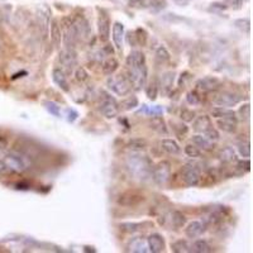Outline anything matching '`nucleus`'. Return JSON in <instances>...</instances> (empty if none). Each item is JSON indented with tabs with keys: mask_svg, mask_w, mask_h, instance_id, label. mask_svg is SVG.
<instances>
[{
	"mask_svg": "<svg viewBox=\"0 0 253 253\" xmlns=\"http://www.w3.org/2000/svg\"><path fill=\"white\" fill-rule=\"evenodd\" d=\"M127 168L129 170L131 175L141 181H146L152 178V161L147 156L131 155L127 158Z\"/></svg>",
	"mask_w": 253,
	"mask_h": 253,
	"instance_id": "nucleus-1",
	"label": "nucleus"
},
{
	"mask_svg": "<svg viewBox=\"0 0 253 253\" xmlns=\"http://www.w3.org/2000/svg\"><path fill=\"white\" fill-rule=\"evenodd\" d=\"M3 162L5 164L9 171L22 174V172L27 171L30 167L32 160L27 157L26 155H23V153H20V152H12V153H8L4 157Z\"/></svg>",
	"mask_w": 253,
	"mask_h": 253,
	"instance_id": "nucleus-2",
	"label": "nucleus"
},
{
	"mask_svg": "<svg viewBox=\"0 0 253 253\" xmlns=\"http://www.w3.org/2000/svg\"><path fill=\"white\" fill-rule=\"evenodd\" d=\"M106 86L112 92H114L115 95L118 96H125L128 95L132 90L131 81H129L128 76L125 75H110L106 80Z\"/></svg>",
	"mask_w": 253,
	"mask_h": 253,
	"instance_id": "nucleus-3",
	"label": "nucleus"
},
{
	"mask_svg": "<svg viewBox=\"0 0 253 253\" xmlns=\"http://www.w3.org/2000/svg\"><path fill=\"white\" fill-rule=\"evenodd\" d=\"M61 30H62V41L66 48H75L79 42V36L76 32L73 16H65L61 20Z\"/></svg>",
	"mask_w": 253,
	"mask_h": 253,
	"instance_id": "nucleus-4",
	"label": "nucleus"
},
{
	"mask_svg": "<svg viewBox=\"0 0 253 253\" xmlns=\"http://www.w3.org/2000/svg\"><path fill=\"white\" fill-rule=\"evenodd\" d=\"M128 79L131 81L132 89H134L135 91H139L146 86L148 79V69L146 65L138 66V67H133L129 69Z\"/></svg>",
	"mask_w": 253,
	"mask_h": 253,
	"instance_id": "nucleus-5",
	"label": "nucleus"
},
{
	"mask_svg": "<svg viewBox=\"0 0 253 253\" xmlns=\"http://www.w3.org/2000/svg\"><path fill=\"white\" fill-rule=\"evenodd\" d=\"M99 110L102 113L106 119H113L115 117H118L119 114V104L117 103L114 98L106 94V92H103L102 96V102L99 104Z\"/></svg>",
	"mask_w": 253,
	"mask_h": 253,
	"instance_id": "nucleus-6",
	"label": "nucleus"
},
{
	"mask_svg": "<svg viewBox=\"0 0 253 253\" xmlns=\"http://www.w3.org/2000/svg\"><path fill=\"white\" fill-rule=\"evenodd\" d=\"M171 178V164L168 161H161L152 168V179L157 185H166Z\"/></svg>",
	"mask_w": 253,
	"mask_h": 253,
	"instance_id": "nucleus-7",
	"label": "nucleus"
},
{
	"mask_svg": "<svg viewBox=\"0 0 253 253\" xmlns=\"http://www.w3.org/2000/svg\"><path fill=\"white\" fill-rule=\"evenodd\" d=\"M98 16V33L99 40L102 42H108L110 38V30H112V22L109 18V14L104 9L99 8Z\"/></svg>",
	"mask_w": 253,
	"mask_h": 253,
	"instance_id": "nucleus-8",
	"label": "nucleus"
},
{
	"mask_svg": "<svg viewBox=\"0 0 253 253\" xmlns=\"http://www.w3.org/2000/svg\"><path fill=\"white\" fill-rule=\"evenodd\" d=\"M59 62L66 73H73L77 66V53L75 48H65L59 53Z\"/></svg>",
	"mask_w": 253,
	"mask_h": 253,
	"instance_id": "nucleus-9",
	"label": "nucleus"
},
{
	"mask_svg": "<svg viewBox=\"0 0 253 253\" xmlns=\"http://www.w3.org/2000/svg\"><path fill=\"white\" fill-rule=\"evenodd\" d=\"M244 96L242 94L234 91H223L217 96L214 103L218 106H224V108H230V106H236L240 102H243Z\"/></svg>",
	"mask_w": 253,
	"mask_h": 253,
	"instance_id": "nucleus-10",
	"label": "nucleus"
},
{
	"mask_svg": "<svg viewBox=\"0 0 253 253\" xmlns=\"http://www.w3.org/2000/svg\"><path fill=\"white\" fill-rule=\"evenodd\" d=\"M181 178L188 186L194 188V186H197L200 184L201 172L199 168L195 167V164H186L181 170Z\"/></svg>",
	"mask_w": 253,
	"mask_h": 253,
	"instance_id": "nucleus-11",
	"label": "nucleus"
},
{
	"mask_svg": "<svg viewBox=\"0 0 253 253\" xmlns=\"http://www.w3.org/2000/svg\"><path fill=\"white\" fill-rule=\"evenodd\" d=\"M51 9L46 5H42L37 9V24L38 28L42 32L43 37L47 36L49 30V24H51Z\"/></svg>",
	"mask_w": 253,
	"mask_h": 253,
	"instance_id": "nucleus-12",
	"label": "nucleus"
},
{
	"mask_svg": "<svg viewBox=\"0 0 253 253\" xmlns=\"http://www.w3.org/2000/svg\"><path fill=\"white\" fill-rule=\"evenodd\" d=\"M145 201V196L137 191H125L118 197V204L125 208L137 207Z\"/></svg>",
	"mask_w": 253,
	"mask_h": 253,
	"instance_id": "nucleus-13",
	"label": "nucleus"
},
{
	"mask_svg": "<svg viewBox=\"0 0 253 253\" xmlns=\"http://www.w3.org/2000/svg\"><path fill=\"white\" fill-rule=\"evenodd\" d=\"M175 80H176V74L174 71H167V73L162 74L160 82H158V89H160L162 95L168 96L171 94L175 85Z\"/></svg>",
	"mask_w": 253,
	"mask_h": 253,
	"instance_id": "nucleus-14",
	"label": "nucleus"
},
{
	"mask_svg": "<svg viewBox=\"0 0 253 253\" xmlns=\"http://www.w3.org/2000/svg\"><path fill=\"white\" fill-rule=\"evenodd\" d=\"M196 90L203 92H210L217 90L221 86V80L215 77V76H207L203 79L196 81Z\"/></svg>",
	"mask_w": 253,
	"mask_h": 253,
	"instance_id": "nucleus-15",
	"label": "nucleus"
},
{
	"mask_svg": "<svg viewBox=\"0 0 253 253\" xmlns=\"http://www.w3.org/2000/svg\"><path fill=\"white\" fill-rule=\"evenodd\" d=\"M146 239H147V246L149 252L161 253L166 248V242H164V238L162 237L161 234L153 233L151 236H148V238H146Z\"/></svg>",
	"mask_w": 253,
	"mask_h": 253,
	"instance_id": "nucleus-16",
	"label": "nucleus"
},
{
	"mask_svg": "<svg viewBox=\"0 0 253 253\" xmlns=\"http://www.w3.org/2000/svg\"><path fill=\"white\" fill-rule=\"evenodd\" d=\"M128 5L135 9H141V8L162 9L166 7V1L164 0H128Z\"/></svg>",
	"mask_w": 253,
	"mask_h": 253,
	"instance_id": "nucleus-17",
	"label": "nucleus"
},
{
	"mask_svg": "<svg viewBox=\"0 0 253 253\" xmlns=\"http://www.w3.org/2000/svg\"><path fill=\"white\" fill-rule=\"evenodd\" d=\"M127 252H132V253H147L149 252L148 251V246H147V239L143 237H134L132 238L131 240L127 244Z\"/></svg>",
	"mask_w": 253,
	"mask_h": 253,
	"instance_id": "nucleus-18",
	"label": "nucleus"
},
{
	"mask_svg": "<svg viewBox=\"0 0 253 253\" xmlns=\"http://www.w3.org/2000/svg\"><path fill=\"white\" fill-rule=\"evenodd\" d=\"M74 24H75L76 32H77V36H79V40H85L88 38L90 34V27L89 22L81 15L73 16Z\"/></svg>",
	"mask_w": 253,
	"mask_h": 253,
	"instance_id": "nucleus-19",
	"label": "nucleus"
},
{
	"mask_svg": "<svg viewBox=\"0 0 253 253\" xmlns=\"http://www.w3.org/2000/svg\"><path fill=\"white\" fill-rule=\"evenodd\" d=\"M112 38L114 46L118 51H123V40H124V24L115 22L112 28Z\"/></svg>",
	"mask_w": 253,
	"mask_h": 253,
	"instance_id": "nucleus-20",
	"label": "nucleus"
},
{
	"mask_svg": "<svg viewBox=\"0 0 253 253\" xmlns=\"http://www.w3.org/2000/svg\"><path fill=\"white\" fill-rule=\"evenodd\" d=\"M207 230V224L204 221H193L188 224V227L185 229V233L189 238H197Z\"/></svg>",
	"mask_w": 253,
	"mask_h": 253,
	"instance_id": "nucleus-21",
	"label": "nucleus"
},
{
	"mask_svg": "<svg viewBox=\"0 0 253 253\" xmlns=\"http://www.w3.org/2000/svg\"><path fill=\"white\" fill-rule=\"evenodd\" d=\"M213 127V123H211V119L209 115H199V117H195L194 122H193V129L197 133L203 134L204 132H207L208 129H210Z\"/></svg>",
	"mask_w": 253,
	"mask_h": 253,
	"instance_id": "nucleus-22",
	"label": "nucleus"
},
{
	"mask_svg": "<svg viewBox=\"0 0 253 253\" xmlns=\"http://www.w3.org/2000/svg\"><path fill=\"white\" fill-rule=\"evenodd\" d=\"M125 63L128 66V69L138 67V66L146 65V56L145 53L139 49H133L125 60Z\"/></svg>",
	"mask_w": 253,
	"mask_h": 253,
	"instance_id": "nucleus-23",
	"label": "nucleus"
},
{
	"mask_svg": "<svg viewBox=\"0 0 253 253\" xmlns=\"http://www.w3.org/2000/svg\"><path fill=\"white\" fill-rule=\"evenodd\" d=\"M49 37H51V42L55 47H59L62 41V30L61 26L57 19H53L49 24Z\"/></svg>",
	"mask_w": 253,
	"mask_h": 253,
	"instance_id": "nucleus-24",
	"label": "nucleus"
},
{
	"mask_svg": "<svg viewBox=\"0 0 253 253\" xmlns=\"http://www.w3.org/2000/svg\"><path fill=\"white\" fill-rule=\"evenodd\" d=\"M217 124L219 129L227 133H234L237 131L238 119L237 117H232V118H218Z\"/></svg>",
	"mask_w": 253,
	"mask_h": 253,
	"instance_id": "nucleus-25",
	"label": "nucleus"
},
{
	"mask_svg": "<svg viewBox=\"0 0 253 253\" xmlns=\"http://www.w3.org/2000/svg\"><path fill=\"white\" fill-rule=\"evenodd\" d=\"M52 80L53 82L59 86L60 89L63 90L65 92L70 91V84L67 81V77L65 75V71L61 69H55L52 71Z\"/></svg>",
	"mask_w": 253,
	"mask_h": 253,
	"instance_id": "nucleus-26",
	"label": "nucleus"
},
{
	"mask_svg": "<svg viewBox=\"0 0 253 253\" xmlns=\"http://www.w3.org/2000/svg\"><path fill=\"white\" fill-rule=\"evenodd\" d=\"M149 127H151V129L157 132L158 134H168L167 125H166V122H164V119L162 118L161 115H160V117H152L151 122H149Z\"/></svg>",
	"mask_w": 253,
	"mask_h": 253,
	"instance_id": "nucleus-27",
	"label": "nucleus"
},
{
	"mask_svg": "<svg viewBox=\"0 0 253 253\" xmlns=\"http://www.w3.org/2000/svg\"><path fill=\"white\" fill-rule=\"evenodd\" d=\"M161 148L164 152H167L168 155H179L181 152L180 145L175 139L164 138L161 141Z\"/></svg>",
	"mask_w": 253,
	"mask_h": 253,
	"instance_id": "nucleus-28",
	"label": "nucleus"
},
{
	"mask_svg": "<svg viewBox=\"0 0 253 253\" xmlns=\"http://www.w3.org/2000/svg\"><path fill=\"white\" fill-rule=\"evenodd\" d=\"M118 69H119V62H118V60L115 59V57H108V59H106L102 65L103 74L106 76L114 75V73Z\"/></svg>",
	"mask_w": 253,
	"mask_h": 253,
	"instance_id": "nucleus-29",
	"label": "nucleus"
},
{
	"mask_svg": "<svg viewBox=\"0 0 253 253\" xmlns=\"http://www.w3.org/2000/svg\"><path fill=\"white\" fill-rule=\"evenodd\" d=\"M147 224H151V223H131V222H128V223H120L119 224V229L122 230V232H124V233H137V232H141L142 229H143V227L145 225H147Z\"/></svg>",
	"mask_w": 253,
	"mask_h": 253,
	"instance_id": "nucleus-30",
	"label": "nucleus"
},
{
	"mask_svg": "<svg viewBox=\"0 0 253 253\" xmlns=\"http://www.w3.org/2000/svg\"><path fill=\"white\" fill-rule=\"evenodd\" d=\"M236 158H237V155L232 147H224L219 151V160L224 164H230V162L236 161Z\"/></svg>",
	"mask_w": 253,
	"mask_h": 253,
	"instance_id": "nucleus-31",
	"label": "nucleus"
},
{
	"mask_svg": "<svg viewBox=\"0 0 253 253\" xmlns=\"http://www.w3.org/2000/svg\"><path fill=\"white\" fill-rule=\"evenodd\" d=\"M213 251V248L210 247V244L208 243L207 240L199 239L195 240L194 243L190 246V252H195V253H209Z\"/></svg>",
	"mask_w": 253,
	"mask_h": 253,
	"instance_id": "nucleus-32",
	"label": "nucleus"
},
{
	"mask_svg": "<svg viewBox=\"0 0 253 253\" xmlns=\"http://www.w3.org/2000/svg\"><path fill=\"white\" fill-rule=\"evenodd\" d=\"M158 92H160V89H158L157 79H153L152 81L146 84V95H147V98L149 100L155 102L158 96Z\"/></svg>",
	"mask_w": 253,
	"mask_h": 253,
	"instance_id": "nucleus-33",
	"label": "nucleus"
},
{
	"mask_svg": "<svg viewBox=\"0 0 253 253\" xmlns=\"http://www.w3.org/2000/svg\"><path fill=\"white\" fill-rule=\"evenodd\" d=\"M211 115L214 118H232L236 117V112L229 108H224V106H217V108L211 109Z\"/></svg>",
	"mask_w": 253,
	"mask_h": 253,
	"instance_id": "nucleus-34",
	"label": "nucleus"
},
{
	"mask_svg": "<svg viewBox=\"0 0 253 253\" xmlns=\"http://www.w3.org/2000/svg\"><path fill=\"white\" fill-rule=\"evenodd\" d=\"M193 143H194L196 147H199L200 149H205V151H210L211 148H213V143L208 141L203 134H195L193 135V138H191Z\"/></svg>",
	"mask_w": 253,
	"mask_h": 253,
	"instance_id": "nucleus-35",
	"label": "nucleus"
},
{
	"mask_svg": "<svg viewBox=\"0 0 253 253\" xmlns=\"http://www.w3.org/2000/svg\"><path fill=\"white\" fill-rule=\"evenodd\" d=\"M170 221H171L172 227L176 228V229H179V228H182L185 224H186V217H185V214H182L181 211L175 210V211H172Z\"/></svg>",
	"mask_w": 253,
	"mask_h": 253,
	"instance_id": "nucleus-36",
	"label": "nucleus"
},
{
	"mask_svg": "<svg viewBox=\"0 0 253 253\" xmlns=\"http://www.w3.org/2000/svg\"><path fill=\"white\" fill-rule=\"evenodd\" d=\"M127 147H128L129 149H132V151L135 152L143 151V149L147 147V142L143 138H132L129 139L128 143H127Z\"/></svg>",
	"mask_w": 253,
	"mask_h": 253,
	"instance_id": "nucleus-37",
	"label": "nucleus"
},
{
	"mask_svg": "<svg viewBox=\"0 0 253 253\" xmlns=\"http://www.w3.org/2000/svg\"><path fill=\"white\" fill-rule=\"evenodd\" d=\"M43 106H45L47 112H48L49 114H52L53 117H57V118L61 117V106H60L56 102H53V100H46V102H43Z\"/></svg>",
	"mask_w": 253,
	"mask_h": 253,
	"instance_id": "nucleus-38",
	"label": "nucleus"
},
{
	"mask_svg": "<svg viewBox=\"0 0 253 253\" xmlns=\"http://www.w3.org/2000/svg\"><path fill=\"white\" fill-rule=\"evenodd\" d=\"M171 251L175 253H188L190 252V244L186 240H175L171 244Z\"/></svg>",
	"mask_w": 253,
	"mask_h": 253,
	"instance_id": "nucleus-39",
	"label": "nucleus"
},
{
	"mask_svg": "<svg viewBox=\"0 0 253 253\" xmlns=\"http://www.w3.org/2000/svg\"><path fill=\"white\" fill-rule=\"evenodd\" d=\"M138 104H139L138 98L134 95H132V96H128V98H125L122 102V104H120V106H122L123 110L129 112V110H134V109L138 106Z\"/></svg>",
	"mask_w": 253,
	"mask_h": 253,
	"instance_id": "nucleus-40",
	"label": "nucleus"
},
{
	"mask_svg": "<svg viewBox=\"0 0 253 253\" xmlns=\"http://www.w3.org/2000/svg\"><path fill=\"white\" fill-rule=\"evenodd\" d=\"M155 55H156V59H157L158 62H161V63L167 62V61H170V59H171V55H170V52H168V49L166 48L164 45H161V46L157 47Z\"/></svg>",
	"mask_w": 253,
	"mask_h": 253,
	"instance_id": "nucleus-41",
	"label": "nucleus"
},
{
	"mask_svg": "<svg viewBox=\"0 0 253 253\" xmlns=\"http://www.w3.org/2000/svg\"><path fill=\"white\" fill-rule=\"evenodd\" d=\"M139 112L146 113V114L151 115V117H160V115L164 114V108H162L161 105H143V108H142Z\"/></svg>",
	"mask_w": 253,
	"mask_h": 253,
	"instance_id": "nucleus-42",
	"label": "nucleus"
},
{
	"mask_svg": "<svg viewBox=\"0 0 253 253\" xmlns=\"http://www.w3.org/2000/svg\"><path fill=\"white\" fill-rule=\"evenodd\" d=\"M234 27L243 33H250L251 30V22L248 18H240V19L234 20Z\"/></svg>",
	"mask_w": 253,
	"mask_h": 253,
	"instance_id": "nucleus-43",
	"label": "nucleus"
},
{
	"mask_svg": "<svg viewBox=\"0 0 253 253\" xmlns=\"http://www.w3.org/2000/svg\"><path fill=\"white\" fill-rule=\"evenodd\" d=\"M185 155L189 156L190 158H199L201 157V149L199 147H196V146L193 143V145H188L185 146Z\"/></svg>",
	"mask_w": 253,
	"mask_h": 253,
	"instance_id": "nucleus-44",
	"label": "nucleus"
},
{
	"mask_svg": "<svg viewBox=\"0 0 253 253\" xmlns=\"http://www.w3.org/2000/svg\"><path fill=\"white\" fill-rule=\"evenodd\" d=\"M134 36L138 46H145L146 43H147L148 33L146 32V30H143V28H137V30H134Z\"/></svg>",
	"mask_w": 253,
	"mask_h": 253,
	"instance_id": "nucleus-45",
	"label": "nucleus"
},
{
	"mask_svg": "<svg viewBox=\"0 0 253 253\" xmlns=\"http://www.w3.org/2000/svg\"><path fill=\"white\" fill-rule=\"evenodd\" d=\"M238 152L239 155L243 158H250L251 157V143L248 141L240 142L238 145Z\"/></svg>",
	"mask_w": 253,
	"mask_h": 253,
	"instance_id": "nucleus-46",
	"label": "nucleus"
},
{
	"mask_svg": "<svg viewBox=\"0 0 253 253\" xmlns=\"http://www.w3.org/2000/svg\"><path fill=\"white\" fill-rule=\"evenodd\" d=\"M203 135H204L205 138L210 142V143H213V145L215 143V142L219 141V138H221V135H219V132H218L217 129H214L213 127H211L210 129H208L207 132H204V133H203Z\"/></svg>",
	"mask_w": 253,
	"mask_h": 253,
	"instance_id": "nucleus-47",
	"label": "nucleus"
},
{
	"mask_svg": "<svg viewBox=\"0 0 253 253\" xmlns=\"http://www.w3.org/2000/svg\"><path fill=\"white\" fill-rule=\"evenodd\" d=\"M75 79L77 80L79 82H86L88 80H89V73L86 71L85 67H77V69L75 70Z\"/></svg>",
	"mask_w": 253,
	"mask_h": 253,
	"instance_id": "nucleus-48",
	"label": "nucleus"
},
{
	"mask_svg": "<svg viewBox=\"0 0 253 253\" xmlns=\"http://www.w3.org/2000/svg\"><path fill=\"white\" fill-rule=\"evenodd\" d=\"M186 102L190 104V105H199L201 102L200 96H199V94H197L196 91H189L188 95H186Z\"/></svg>",
	"mask_w": 253,
	"mask_h": 253,
	"instance_id": "nucleus-49",
	"label": "nucleus"
},
{
	"mask_svg": "<svg viewBox=\"0 0 253 253\" xmlns=\"http://www.w3.org/2000/svg\"><path fill=\"white\" fill-rule=\"evenodd\" d=\"M238 114H239L240 119L242 120H248L251 117V105L248 103L243 104V105L240 106L239 110H238Z\"/></svg>",
	"mask_w": 253,
	"mask_h": 253,
	"instance_id": "nucleus-50",
	"label": "nucleus"
},
{
	"mask_svg": "<svg viewBox=\"0 0 253 253\" xmlns=\"http://www.w3.org/2000/svg\"><path fill=\"white\" fill-rule=\"evenodd\" d=\"M180 118L184 120V122H193L195 119V113L190 109H182L181 110Z\"/></svg>",
	"mask_w": 253,
	"mask_h": 253,
	"instance_id": "nucleus-51",
	"label": "nucleus"
},
{
	"mask_svg": "<svg viewBox=\"0 0 253 253\" xmlns=\"http://www.w3.org/2000/svg\"><path fill=\"white\" fill-rule=\"evenodd\" d=\"M164 19L168 20V22H171V23H178V22H189L188 19H185L184 16H180V15H178V14H172V13L164 14Z\"/></svg>",
	"mask_w": 253,
	"mask_h": 253,
	"instance_id": "nucleus-52",
	"label": "nucleus"
},
{
	"mask_svg": "<svg viewBox=\"0 0 253 253\" xmlns=\"http://www.w3.org/2000/svg\"><path fill=\"white\" fill-rule=\"evenodd\" d=\"M237 170H239L240 172H250L251 170V162L248 158L246 160H242V161L237 162Z\"/></svg>",
	"mask_w": 253,
	"mask_h": 253,
	"instance_id": "nucleus-53",
	"label": "nucleus"
},
{
	"mask_svg": "<svg viewBox=\"0 0 253 253\" xmlns=\"http://www.w3.org/2000/svg\"><path fill=\"white\" fill-rule=\"evenodd\" d=\"M66 117H67V120H69L70 123H74L76 119L79 118V113L76 112L75 109L67 108L66 109Z\"/></svg>",
	"mask_w": 253,
	"mask_h": 253,
	"instance_id": "nucleus-54",
	"label": "nucleus"
},
{
	"mask_svg": "<svg viewBox=\"0 0 253 253\" xmlns=\"http://www.w3.org/2000/svg\"><path fill=\"white\" fill-rule=\"evenodd\" d=\"M175 131L178 132V134L184 135L188 133L189 128L185 124H182V123H175Z\"/></svg>",
	"mask_w": 253,
	"mask_h": 253,
	"instance_id": "nucleus-55",
	"label": "nucleus"
},
{
	"mask_svg": "<svg viewBox=\"0 0 253 253\" xmlns=\"http://www.w3.org/2000/svg\"><path fill=\"white\" fill-rule=\"evenodd\" d=\"M190 79H191V75L189 73L181 74V77H180V81H179V85H180L181 88H182V86H184L185 84H186V81H188V80H190Z\"/></svg>",
	"mask_w": 253,
	"mask_h": 253,
	"instance_id": "nucleus-56",
	"label": "nucleus"
},
{
	"mask_svg": "<svg viewBox=\"0 0 253 253\" xmlns=\"http://www.w3.org/2000/svg\"><path fill=\"white\" fill-rule=\"evenodd\" d=\"M127 38H128V43L132 47L138 46V45H137V40H135L134 32H128V36H127Z\"/></svg>",
	"mask_w": 253,
	"mask_h": 253,
	"instance_id": "nucleus-57",
	"label": "nucleus"
},
{
	"mask_svg": "<svg viewBox=\"0 0 253 253\" xmlns=\"http://www.w3.org/2000/svg\"><path fill=\"white\" fill-rule=\"evenodd\" d=\"M227 5L224 3H211L210 4V10H224L227 9Z\"/></svg>",
	"mask_w": 253,
	"mask_h": 253,
	"instance_id": "nucleus-58",
	"label": "nucleus"
},
{
	"mask_svg": "<svg viewBox=\"0 0 253 253\" xmlns=\"http://www.w3.org/2000/svg\"><path fill=\"white\" fill-rule=\"evenodd\" d=\"M191 0H174V3H176L180 7H186L189 3H190Z\"/></svg>",
	"mask_w": 253,
	"mask_h": 253,
	"instance_id": "nucleus-59",
	"label": "nucleus"
},
{
	"mask_svg": "<svg viewBox=\"0 0 253 253\" xmlns=\"http://www.w3.org/2000/svg\"><path fill=\"white\" fill-rule=\"evenodd\" d=\"M7 171H9V170H8V167L5 166V164L0 161V174H5Z\"/></svg>",
	"mask_w": 253,
	"mask_h": 253,
	"instance_id": "nucleus-60",
	"label": "nucleus"
},
{
	"mask_svg": "<svg viewBox=\"0 0 253 253\" xmlns=\"http://www.w3.org/2000/svg\"><path fill=\"white\" fill-rule=\"evenodd\" d=\"M16 186H18V188H16V189H22V190H27V189L30 188V185L24 184V182H22V184H18V185H16Z\"/></svg>",
	"mask_w": 253,
	"mask_h": 253,
	"instance_id": "nucleus-61",
	"label": "nucleus"
},
{
	"mask_svg": "<svg viewBox=\"0 0 253 253\" xmlns=\"http://www.w3.org/2000/svg\"><path fill=\"white\" fill-rule=\"evenodd\" d=\"M23 75H27V71H22V73L15 74V75H13V77H12V79H13V80L19 79V77H23Z\"/></svg>",
	"mask_w": 253,
	"mask_h": 253,
	"instance_id": "nucleus-62",
	"label": "nucleus"
},
{
	"mask_svg": "<svg viewBox=\"0 0 253 253\" xmlns=\"http://www.w3.org/2000/svg\"><path fill=\"white\" fill-rule=\"evenodd\" d=\"M84 251H85V252H92V253H95V252H96L95 248H94V247H90V246H85V247H84Z\"/></svg>",
	"mask_w": 253,
	"mask_h": 253,
	"instance_id": "nucleus-63",
	"label": "nucleus"
}]
</instances>
